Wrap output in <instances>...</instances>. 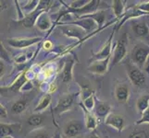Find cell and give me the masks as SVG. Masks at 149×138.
I'll list each match as a JSON object with an SVG mask.
<instances>
[{"label":"cell","mask_w":149,"mask_h":138,"mask_svg":"<svg viewBox=\"0 0 149 138\" xmlns=\"http://www.w3.org/2000/svg\"><path fill=\"white\" fill-rule=\"evenodd\" d=\"M74 65V59L70 58L66 61L62 73L60 75L61 80L63 83H69L72 80V68Z\"/></svg>","instance_id":"cell-15"},{"label":"cell","mask_w":149,"mask_h":138,"mask_svg":"<svg viewBox=\"0 0 149 138\" xmlns=\"http://www.w3.org/2000/svg\"><path fill=\"white\" fill-rule=\"evenodd\" d=\"M109 61H110V56L104 60L92 62L91 65L88 66V70L91 73H94L96 75H104L109 69V64H110Z\"/></svg>","instance_id":"cell-10"},{"label":"cell","mask_w":149,"mask_h":138,"mask_svg":"<svg viewBox=\"0 0 149 138\" xmlns=\"http://www.w3.org/2000/svg\"><path fill=\"white\" fill-rule=\"evenodd\" d=\"M75 96H76L75 94H67L64 95L63 97H61L58 102V104H56V106L54 109L55 113L56 115H61L63 112L70 110L73 105Z\"/></svg>","instance_id":"cell-7"},{"label":"cell","mask_w":149,"mask_h":138,"mask_svg":"<svg viewBox=\"0 0 149 138\" xmlns=\"http://www.w3.org/2000/svg\"><path fill=\"white\" fill-rule=\"evenodd\" d=\"M7 61V62H10V59H9V55L8 54V52L5 50L4 45L1 43V61Z\"/></svg>","instance_id":"cell-32"},{"label":"cell","mask_w":149,"mask_h":138,"mask_svg":"<svg viewBox=\"0 0 149 138\" xmlns=\"http://www.w3.org/2000/svg\"><path fill=\"white\" fill-rule=\"evenodd\" d=\"M127 36L126 34H124L122 36V38L117 43L116 47L114 50V54H113V59L112 62L110 63L109 69L112 68L113 66H115L119 63H120L121 61L126 57L127 54Z\"/></svg>","instance_id":"cell-4"},{"label":"cell","mask_w":149,"mask_h":138,"mask_svg":"<svg viewBox=\"0 0 149 138\" xmlns=\"http://www.w3.org/2000/svg\"><path fill=\"white\" fill-rule=\"evenodd\" d=\"M132 32L137 37L142 39H149V28L145 21H135L132 22Z\"/></svg>","instance_id":"cell-12"},{"label":"cell","mask_w":149,"mask_h":138,"mask_svg":"<svg viewBox=\"0 0 149 138\" xmlns=\"http://www.w3.org/2000/svg\"><path fill=\"white\" fill-rule=\"evenodd\" d=\"M81 106L83 111H84V113H85V126H86V128L93 133V132H95L96 126H97L96 118L91 113V111H89L88 110H86L84 108V106L83 104H81Z\"/></svg>","instance_id":"cell-19"},{"label":"cell","mask_w":149,"mask_h":138,"mask_svg":"<svg viewBox=\"0 0 149 138\" xmlns=\"http://www.w3.org/2000/svg\"><path fill=\"white\" fill-rule=\"evenodd\" d=\"M44 48H45V49L52 48V43H51L50 42H48V41H47V43H45V44H44Z\"/></svg>","instance_id":"cell-39"},{"label":"cell","mask_w":149,"mask_h":138,"mask_svg":"<svg viewBox=\"0 0 149 138\" xmlns=\"http://www.w3.org/2000/svg\"><path fill=\"white\" fill-rule=\"evenodd\" d=\"M105 124L111 126L112 128L116 129L118 132H121L124 129L125 122L123 117L116 114H109L105 120Z\"/></svg>","instance_id":"cell-14"},{"label":"cell","mask_w":149,"mask_h":138,"mask_svg":"<svg viewBox=\"0 0 149 138\" xmlns=\"http://www.w3.org/2000/svg\"><path fill=\"white\" fill-rule=\"evenodd\" d=\"M124 3L125 1H121V0H115V1L112 2V8L117 19H119L120 18L122 19L123 16H124L125 14Z\"/></svg>","instance_id":"cell-21"},{"label":"cell","mask_w":149,"mask_h":138,"mask_svg":"<svg viewBox=\"0 0 149 138\" xmlns=\"http://www.w3.org/2000/svg\"><path fill=\"white\" fill-rule=\"evenodd\" d=\"M88 138H99V136L97 135L95 132H93V133H92V134H91V135H90Z\"/></svg>","instance_id":"cell-40"},{"label":"cell","mask_w":149,"mask_h":138,"mask_svg":"<svg viewBox=\"0 0 149 138\" xmlns=\"http://www.w3.org/2000/svg\"><path fill=\"white\" fill-rule=\"evenodd\" d=\"M83 17H86V18H90L92 19H94L95 21L97 23L98 25V28H100L103 23L105 21V19H106V12L105 10H99L94 14H91V15H87V16H83Z\"/></svg>","instance_id":"cell-25"},{"label":"cell","mask_w":149,"mask_h":138,"mask_svg":"<svg viewBox=\"0 0 149 138\" xmlns=\"http://www.w3.org/2000/svg\"><path fill=\"white\" fill-rule=\"evenodd\" d=\"M143 15H147V13H145V12L141 11V10L136 8L135 6L132 7V8H128L126 11H125V14H124V16H123V18L121 19V21H120V23L117 25L116 30H119L127 19H132V18H139V17L143 16Z\"/></svg>","instance_id":"cell-16"},{"label":"cell","mask_w":149,"mask_h":138,"mask_svg":"<svg viewBox=\"0 0 149 138\" xmlns=\"http://www.w3.org/2000/svg\"><path fill=\"white\" fill-rule=\"evenodd\" d=\"M0 69H1V73H0V76H1V78L4 76V73H5V64L3 61H1V63H0Z\"/></svg>","instance_id":"cell-37"},{"label":"cell","mask_w":149,"mask_h":138,"mask_svg":"<svg viewBox=\"0 0 149 138\" xmlns=\"http://www.w3.org/2000/svg\"><path fill=\"white\" fill-rule=\"evenodd\" d=\"M48 3H50V1H40L36 9L32 11V13L28 14L26 17H24V19L20 20L19 23L25 28L33 27V25L37 22L39 17L43 13L45 12V8H47V7L50 6V4H48Z\"/></svg>","instance_id":"cell-2"},{"label":"cell","mask_w":149,"mask_h":138,"mask_svg":"<svg viewBox=\"0 0 149 138\" xmlns=\"http://www.w3.org/2000/svg\"><path fill=\"white\" fill-rule=\"evenodd\" d=\"M33 89V84L30 82V81H28V82L24 85V87L22 88V90H24V91H26V90H31Z\"/></svg>","instance_id":"cell-36"},{"label":"cell","mask_w":149,"mask_h":138,"mask_svg":"<svg viewBox=\"0 0 149 138\" xmlns=\"http://www.w3.org/2000/svg\"><path fill=\"white\" fill-rule=\"evenodd\" d=\"M115 96L117 100L120 103H125L128 101L130 97V89L126 85H119L116 87L115 89Z\"/></svg>","instance_id":"cell-18"},{"label":"cell","mask_w":149,"mask_h":138,"mask_svg":"<svg viewBox=\"0 0 149 138\" xmlns=\"http://www.w3.org/2000/svg\"><path fill=\"white\" fill-rule=\"evenodd\" d=\"M22 129V124H0V136L1 138L5 136L11 135L15 132H19Z\"/></svg>","instance_id":"cell-17"},{"label":"cell","mask_w":149,"mask_h":138,"mask_svg":"<svg viewBox=\"0 0 149 138\" xmlns=\"http://www.w3.org/2000/svg\"><path fill=\"white\" fill-rule=\"evenodd\" d=\"M45 122V116L42 114H33L30 116L27 120V124L33 127H40Z\"/></svg>","instance_id":"cell-24"},{"label":"cell","mask_w":149,"mask_h":138,"mask_svg":"<svg viewBox=\"0 0 149 138\" xmlns=\"http://www.w3.org/2000/svg\"><path fill=\"white\" fill-rule=\"evenodd\" d=\"M137 109L140 111V112H143L146 111L149 107V95H143L139 99L137 100L136 102Z\"/></svg>","instance_id":"cell-26"},{"label":"cell","mask_w":149,"mask_h":138,"mask_svg":"<svg viewBox=\"0 0 149 138\" xmlns=\"http://www.w3.org/2000/svg\"><path fill=\"white\" fill-rule=\"evenodd\" d=\"M113 37H114V32L111 33V35L109 36L107 42L106 43V44L103 46V48L101 49L100 52L94 54L93 57L91 58V62H95V61H99V60H104L107 59V57L111 56V52H112V41H113Z\"/></svg>","instance_id":"cell-11"},{"label":"cell","mask_w":149,"mask_h":138,"mask_svg":"<svg viewBox=\"0 0 149 138\" xmlns=\"http://www.w3.org/2000/svg\"><path fill=\"white\" fill-rule=\"evenodd\" d=\"M50 102H51V95L49 93H47L41 99L39 104L37 105L36 108L34 109V112H40V111L45 110L49 106Z\"/></svg>","instance_id":"cell-27"},{"label":"cell","mask_w":149,"mask_h":138,"mask_svg":"<svg viewBox=\"0 0 149 138\" xmlns=\"http://www.w3.org/2000/svg\"><path fill=\"white\" fill-rule=\"evenodd\" d=\"M66 24L78 26L83 30H84L85 32H93V30H95L96 28H98V25H97V23L94 19H92L90 18H86V17H80L79 19H77L75 21H69Z\"/></svg>","instance_id":"cell-9"},{"label":"cell","mask_w":149,"mask_h":138,"mask_svg":"<svg viewBox=\"0 0 149 138\" xmlns=\"http://www.w3.org/2000/svg\"><path fill=\"white\" fill-rule=\"evenodd\" d=\"M84 125L80 121H71L64 128V135L69 138H73L83 131Z\"/></svg>","instance_id":"cell-13"},{"label":"cell","mask_w":149,"mask_h":138,"mask_svg":"<svg viewBox=\"0 0 149 138\" xmlns=\"http://www.w3.org/2000/svg\"><path fill=\"white\" fill-rule=\"evenodd\" d=\"M28 99H22L16 102H14L11 106V111L15 114H19L26 110L28 106Z\"/></svg>","instance_id":"cell-22"},{"label":"cell","mask_w":149,"mask_h":138,"mask_svg":"<svg viewBox=\"0 0 149 138\" xmlns=\"http://www.w3.org/2000/svg\"><path fill=\"white\" fill-rule=\"evenodd\" d=\"M110 111L111 107L107 102H99L95 105V115L99 118H107Z\"/></svg>","instance_id":"cell-20"},{"label":"cell","mask_w":149,"mask_h":138,"mask_svg":"<svg viewBox=\"0 0 149 138\" xmlns=\"http://www.w3.org/2000/svg\"><path fill=\"white\" fill-rule=\"evenodd\" d=\"M143 124H149V107H148V109L146 111H145L143 112L142 118L136 122L137 125Z\"/></svg>","instance_id":"cell-30"},{"label":"cell","mask_w":149,"mask_h":138,"mask_svg":"<svg viewBox=\"0 0 149 138\" xmlns=\"http://www.w3.org/2000/svg\"><path fill=\"white\" fill-rule=\"evenodd\" d=\"M58 28L67 37L74 38L78 41H81V39L84 36V34L86 33L84 30H83L78 26H75V25L66 24V25H62V26L60 25V26H58Z\"/></svg>","instance_id":"cell-8"},{"label":"cell","mask_w":149,"mask_h":138,"mask_svg":"<svg viewBox=\"0 0 149 138\" xmlns=\"http://www.w3.org/2000/svg\"><path fill=\"white\" fill-rule=\"evenodd\" d=\"M0 115H1L2 118H6V117L8 116V111L3 105L0 106Z\"/></svg>","instance_id":"cell-34"},{"label":"cell","mask_w":149,"mask_h":138,"mask_svg":"<svg viewBox=\"0 0 149 138\" xmlns=\"http://www.w3.org/2000/svg\"><path fill=\"white\" fill-rule=\"evenodd\" d=\"M143 69L146 70V72L147 74H149V56H148V58H147V61H146V63L145 65V67H143Z\"/></svg>","instance_id":"cell-38"},{"label":"cell","mask_w":149,"mask_h":138,"mask_svg":"<svg viewBox=\"0 0 149 138\" xmlns=\"http://www.w3.org/2000/svg\"><path fill=\"white\" fill-rule=\"evenodd\" d=\"M3 138H14V137L11 136V135H8V136H5V137H3Z\"/></svg>","instance_id":"cell-42"},{"label":"cell","mask_w":149,"mask_h":138,"mask_svg":"<svg viewBox=\"0 0 149 138\" xmlns=\"http://www.w3.org/2000/svg\"><path fill=\"white\" fill-rule=\"evenodd\" d=\"M136 8H138L141 11L145 12L149 14V1L148 2H145V3H141V4H138L135 6Z\"/></svg>","instance_id":"cell-31"},{"label":"cell","mask_w":149,"mask_h":138,"mask_svg":"<svg viewBox=\"0 0 149 138\" xmlns=\"http://www.w3.org/2000/svg\"><path fill=\"white\" fill-rule=\"evenodd\" d=\"M36 25H37L38 29L41 30H47L50 28L51 20H50V18L47 15V13L45 12L39 17L37 22H36Z\"/></svg>","instance_id":"cell-23"},{"label":"cell","mask_w":149,"mask_h":138,"mask_svg":"<svg viewBox=\"0 0 149 138\" xmlns=\"http://www.w3.org/2000/svg\"><path fill=\"white\" fill-rule=\"evenodd\" d=\"M128 138H149L148 133L145 130L143 131H134L129 135Z\"/></svg>","instance_id":"cell-29"},{"label":"cell","mask_w":149,"mask_h":138,"mask_svg":"<svg viewBox=\"0 0 149 138\" xmlns=\"http://www.w3.org/2000/svg\"><path fill=\"white\" fill-rule=\"evenodd\" d=\"M132 60L139 68L145 67V65L149 56V44L140 43L136 44L132 51Z\"/></svg>","instance_id":"cell-1"},{"label":"cell","mask_w":149,"mask_h":138,"mask_svg":"<svg viewBox=\"0 0 149 138\" xmlns=\"http://www.w3.org/2000/svg\"><path fill=\"white\" fill-rule=\"evenodd\" d=\"M33 138H50V135L47 132H38Z\"/></svg>","instance_id":"cell-33"},{"label":"cell","mask_w":149,"mask_h":138,"mask_svg":"<svg viewBox=\"0 0 149 138\" xmlns=\"http://www.w3.org/2000/svg\"><path fill=\"white\" fill-rule=\"evenodd\" d=\"M43 40L42 37H34V38H12L8 40V43L9 46L17 49H24L30 47L37 43H40Z\"/></svg>","instance_id":"cell-6"},{"label":"cell","mask_w":149,"mask_h":138,"mask_svg":"<svg viewBox=\"0 0 149 138\" xmlns=\"http://www.w3.org/2000/svg\"><path fill=\"white\" fill-rule=\"evenodd\" d=\"M29 81L27 72H22L18 76V78L14 80V82L9 87H1V93H7V92H12V93H17L19 90H22L24 85Z\"/></svg>","instance_id":"cell-5"},{"label":"cell","mask_w":149,"mask_h":138,"mask_svg":"<svg viewBox=\"0 0 149 138\" xmlns=\"http://www.w3.org/2000/svg\"><path fill=\"white\" fill-rule=\"evenodd\" d=\"M127 73L129 76L131 82L138 88H143L146 86V76L141 68H139L136 65L129 62L127 64Z\"/></svg>","instance_id":"cell-3"},{"label":"cell","mask_w":149,"mask_h":138,"mask_svg":"<svg viewBox=\"0 0 149 138\" xmlns=\"http://www.w3.org/2000/svg\"><path fill=\"white\" fill-rule=\"evenodd\" d=\"M54 138H62V137H61V135H60V134L58 132H56L55 134V135H54Z\"/></svg>","instance_id":"cell-41"},{"label":"cell","mask_w":149,"mask_h":138,"mask_svg":"<svg viewBox=\"0 0 149 138\" xmlns=\"http://www.w3.org/2000/svg\"><path fill=\"white\" fill-rule=\"evenodd\" d=\"M26 60H27L26 54H22V55H19V57L16 58V62L19 63V64H22V63H24Z\"/></svg>","instance_id":"cell-35"},{"label":"cell","mask_w":149,"mask_h":138,"mask_svg":"<svg viewBox=\"0 0 149 138\" xmlns=\"http://www.w3.org/2000/svg\"><path fill=\"white\" fill-rule=\"evenodd\" d=\"M83 105L84 106V108L86 110H88L91 111L95 107V96L91 95L88 98H86L85 100H83Z\"/></svg>","instance_id":"cell-28"}]
</instances>
